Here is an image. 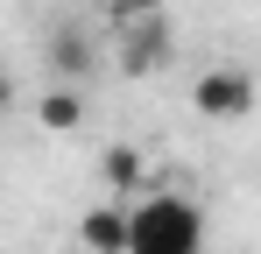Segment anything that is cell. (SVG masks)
<instances>
[{"label": "cell", "mask_w": 261, "mask_h": 254, "mask_svg": "<svg viewBox=\"0 0 261 254\" xmlns=\"http://www.w3.org/2000/svg\"><path fill=\"white\" fill-rule=\"evenodd\" d=\"M127 254H205V212L176 191H148L127 205Z\"/></svg>", "instance_id": "cell-1"}, {"label": "cell", "mask_w": 261, "mask_h": 254, "mask_svg": "<svg viewBox=\"0 0 261 254\" xmlns=\"http://www.w3.org/2000/svg\"><path fill=\"white\" fill-rule=\"evenodd\" d=\"M170 57H176L170 14H148V21L113 29V64H120V78H155V71H170Z\"/></svg>", "instance_id": "cell-2"}, {"label": "cell", "mask_w": 261, "mask_h": 254, "mask_svg": "<svg viewBox=\"0 0 261 254\" xmlns=\"http://www.w3.org/2000/svg\"><path fill=\"white\" fill-rule=\"evenodd\" d=\"M261 99L254 71H240V64H219V71H205V78L191 85V106L205 113V120H247Z\"/></svg>", "instance_id": "cell-3"}, {"label": "cell", "mask_w": 261, "mask_h": 254, "mask_svg": "<svg viewBox=\"0 0 261 254\" xmlns=\"http://www.w3.org/2000/svg\"><path fill=\"white\" fill-rule=\"evenodd\" d=\"M92 64H99L92 29H85V21H57V29H49V78L78 85V78H92Z\"/></svg>", "instance_id": "cell-4"}, {"label": "cell", "mask_w": 261, "mask_h": 254, "mask_svg": "<svg viewBox=\"0 0 261 254\" xmlns=\"http://www.w3.org/2000/svg\"><path fill=\"white\" fill-rule=\"evenodd\" d=\"M78 247L85 254H127V205H92L78 219Z\"/></svg>", "instance_id": "cell-5"}, {"label": "cell", "mask_w": 261, "mask_h": 254, "mask_svg": "<svg viewBox=\"0 0 261 254\" xmlns=\"http://www.w3.org/2000/svg\"><path fill=\"white\" fill-rule=\"evenodd\" d=\"M99 184H106V191H120V198H134V191H148V163H141V148H127V141H113V148L99 156Z\"/></svg>", "instance_id": "cell-6"}, {"label": "cell", "mask_w": 261, "mask_h": 254, "mask_svg": "<svg viewBox=\"0 0 261 254\" xmlns=\"http://www.w3.org/2000/svg\"><path fill=\"white\" fill-rule=\"evenodd\" d=\"M36 120H43L49 134H78V127H85V99H78L71 85H49L43 106H36Z\"/></svg>", "instance_id": "cell-7"}, {"label": "cell", "mask_w": 261, "mask_h": 254, "mask_svg": "<svg viewBox=\"0 0 261 254\" xmlns=\"http://www.w3.org/2000/svg\"><path fill=\"white\" fill-rule=\"evenodd\" d=\"M170 0H99V14H106V29H127V21H148V14H163Z\"/></svg>", "instance_id": "cell-8"}, {"label": "cell", "mask_w": 261, "mask_h": 254, "mask_svg": "<svg viewBox=\"0 0 261 254\" xmlns=\"http://www.w3.org/2000/svg\"><path fill=\"white\" fill-rule=\"evenodd\" d=\"M0 106H7V71H0Z\"/></svg>", "instance_id": "cell-9"}, {"label": "cell", "mask_w": 261, "mask_h": 254, "mask_svg": "<svg viewBox=\"0 0 261 254\" xmlns=\"http://www.w3.org/2000/svg\"><path fill=\"white\" fill-rule=\"evenodd\" d=\"M205 254H212V247H205Z\"/></svg>", "instance_id": "cell-10"}]
</instances>
